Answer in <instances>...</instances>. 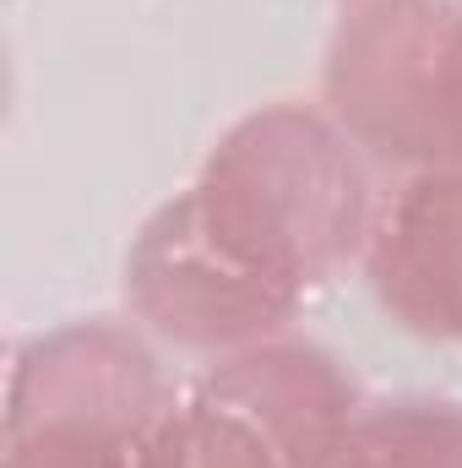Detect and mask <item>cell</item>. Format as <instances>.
I'll return each instance as SVG.
<instances>
[{
  "instance_id": "6da1fadb",
  "label": "cell",
  "mask_w": 462,
  "mask_h": 468,
  "mask_svg": "<svg viewBox=\"0 0 462 468\" xmlns=\"http://www.w3.org/2000/svg\"><path fill=\"white\" fill-rule=\"evenodd\" d=\"M364 202L370 197L353 153L299 110L245 120L213 153V180L196 191L213 234L289 289L353 250Z\"/></svg>"
},
{
  "instance_id": "7a4b0ae2",
  "label": "cell",
  "mask_w": 462,
  "mask_h": 468,
  "mask_svg": "<svg viewBox=\"0 0 462 468\" xmlns=\"http://www.w3.org/2000/svg\"><path fill=\"white\" fill-rule=\"evenodd\" d=\"M131 294L136 305L180 344H229L267 333L278 316L294 311V294L283 278L245 261L229 239H218L202 218L196 197L158 213V224L142 234L131 256Z\"/></svg>"
},
{
  "instance_id": "3957f363",
  "label": "cell",
  "mask_w": 462,
  "mask_h": 468,
  "mask_svg": "<svg viewBox=\"0 0 462 468\" xmlns=\"http://www.w3.org/2000/svg\"><path fill=\"white\" fill-rule=\"evenodd\" d=\"M147 452V468H289L267 447L256 452V436L218 414V403H196V414L169 420Z\"/></svg>"
}]
</instances>
